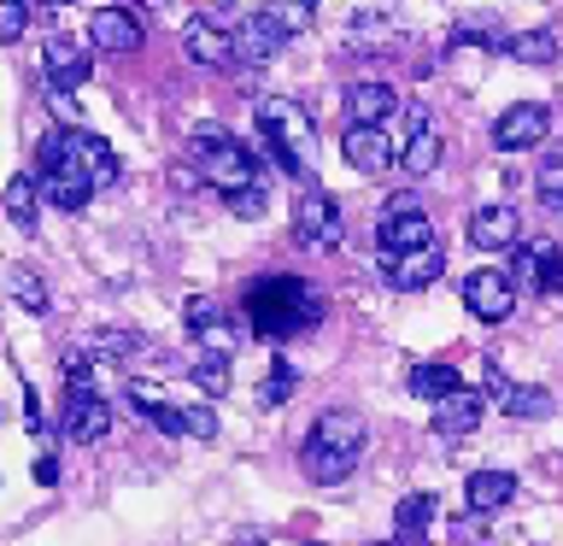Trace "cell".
<instances>
[{
	"label": "cell",
	"instance_id": "cell-21",
	"mask_svg": "<svg viewBox=\"0 0 563 546\" xmlns=\"http://www.w3.org/2000/svg\"><path fill=\"white\" fill-rule=\"evenodd\" d=\"M440 247H422V253H399V259H382V271H387V288H399V294H422L429 282L440 276Z\"/></svg>",
	"mask_w": 563,
	"mask_h": 546
},
{
	"label": "cell",
	"instance_id": "cell-41",
	"mask_svg": "<svg viewBox=\"0 0 563 546\" xmlns=\"http://www.w3.org/2000/svg\"><path fill=\"white\" fill-rule=\"evenodd\" d=\"M35 482H42V488H53V482H59V458H53V452H42V458H35Z\"/></svg>",
	"mask_w": 563,
	"mask_h": 546
},
{
	"label": "cell",
	"instance_id": "cell-13",
	"mask_svg": "<svg viewBox=\"0 0 563 546\" xmlns=\"http://www.w3.org/2000/svg\"><path fill=\"white\" fill-rule=\"evenodd\" d=\"M394 159L405 165V176H417V183L440 165V130H434V118L422 112V106H411V112H405V135H399Z\"/></svg>",
	"mask_w": 563,
	"mask_h": 546
},
{
	"label": "cell",
	"instance_id": "cell-28",
	"mask_svg": "<svg viewBox=\"0 0 563 546\" xmlns=\"http://www.w3.org/2000/svg\"><path fill=\"white\" fill-rule=\"evenodd\" d=\"M147 341H141L135 329H100V335H88V347H82V359H95V364H112V359H130V352H141Z\"/></svg>",
	"mask_w": 563,
	"mask_h": 546
},
{
	"label": "cell",
	"instance_id": "cell-9",
	"mask_svg": "<svg viewBox=\"0 0 563 546\" xmlns=\"http://www.w3.org/2000/svg\"><path fill=\"white\" fill-rule=\"evenodd\" d=\"M510 288H534V294H558L563 288V247L552 241H517V271H505Z\"/></svg>",
	"mask_w": 563,
	"mask_h": 546
},
{
	"label": "cell",
	"instance_id": "cell-5",
	"mask_svg": "<svg viewBox=\"0 0 563 546\" xmlns=\"http://www.w3.org/2000/svg\"><path fill=\"white\" fill-rule=\"evenodd\" d=\"M294 241L306 247V253H329V247H341V206H334L329 188H299V200H294Z\"/></svg>",
	"mask_w": 563,
	"mask_h": 546
},
{
	"label": "cell",
	"instance_id": "cell-7",
	"mask_svg": "<svg viewBox=\"0 0 563 546\" xmlns=\"http://www.w3.org/2000/svg\"><path fill=\"white\" fill-rule=\"evenodd\" d=\"M53 135H59V153L82 171V183L95 194L118 183V153H112V141H106V135H95V130H53Z\"/></svg>",
	"mask_w": 563,
	"mask_h": 546
},
{
	"label": "cell",
	"instance_id": "cell-23",
	"mask_svg": "<svg viewBox=\"0 0 563 546\" xmlns=\"http://www.w3.org/2000/svg\"><path fill=\"white\" fill-rule=\"evenodd\" d=\"M482 412H487V400L475 394V387H457V394H446L434 405V429L440 435H470L475 423H482Z\"/></svg>",
	"mask_w": 563,
	"mask_h": 546
},
{
	"label": "cell",
	"instance_id": "cell-3",
	"mask_svg": "<svg viewBox=\"0 0 563 546\" xmlns=\"http://www.w3.org/2000/svg\"><path fill=\"white\" fill-rule=\"evenodd\" d=\"M194 171H200V183H211V188L223 194V200L264 188L258 159L246 153L229 130H218V123H200V130H194Z\"/></svg>",
	"mask_w": 563,
	"mask_h": 546
},
{
	"label": "cell",
	"instance_id": "cell-10",
	"mask_svg": "<svg viewBox=\"0 0 563 546\" xmlns=\"http://www.w3.org/2000/svg\"><path fill=\"white\" fill-rule=\"evenodd\" d=\"M545 135H552V112H545L540 100H517L510 112H499V123H493V148L499 153H528V148H540Z\"/></svg>",
	"mask_w": 563,
	"mask_h": 546
},
{
	"label": "cell",
	"instance_id": "cell-39",
	"mask_svg": "<svg viewBox=\"0 0 563 546\" xmlns=\"http://www.w3.org/2000/svg\"><path fill=\"white\" fill-rule=\"evenodd\" d=\"M475 382H482L487 394H499V400H505V387H510V382H505V370L493 364V359H482V364H475Z\"/></svg>",
	"mask_w": 563,
	"mask_h": 546
},
{
	"label": "cell",
	"instance_id": "cell-32",
	"mask_svg": "<svg viewBox=\"0 0 563 546\" xmlns=\"http://www.w3.org/2000/svg\"><path fill=\"white\" fill-rule=\"evenodd\" d=\"M505 412L510 417H528V423H540V417H552V394L545 387H505Z\"/></svg>",
	"mask_w": 563,
	"mask_h": 546
},
{
	"label": "cell",
	"instance_id": "cell-12",
	"mask_svg": "<svg viewBox=\"0 0 563 546\" xmlns=\"http://www.w3.org/2000/svg\"><path fill=\"white\" fill-rule=\"evenodd\" d=\"M306 452H317V458H358V452H364V417L346 412V405L323 412V417L311 423Z\"/></svg>",
	"mask_w": 563,
	"mask_h": 546
},
{
	"label": "cell",
	"instance_id": "cell-26",
	"mask_svg": "<svg viewBox=\"0 0 563 546\" xmlns=\"http://www.w3.org/2000/svg\"><path fill=\"white\" fill-rule=\"evenodd\" d=\"M505 53V59H517V65H552L558 59V35H545V30H528V35H505V42H493Z\"/></svg>",
	"mask_w": 563,
	"mask_h": 546
},
{
	"label": "cell",
	"instance_id": "cell-33",
	"mask_svg": "<svg viewBox=\"0 0 563 546\" xmlns=\"http://www.w3.org/2000/svg\"><path fill=\"white\" fill-rule=\"evenodd\" d=\"M188 376H194V387H200V394H211V400L229 394V364H223V359H206V352H200V359L188 364Z\"/></svg>",
	"mask_w": 563,
	"mask_h": 546
},
{
	"label": "cell",
	"instance_id": "cell-1",
	"mask_svg": "<svg viewBox=\"0 0 563 546\" xmlns=\"http://www.w3.org/2000/svg\"><path fill=\"white\" fill-rule=\"evenodd\" d=\"M246 324L264 341H288V335L323 324V294L299 276H258L253 294H246Z\"/></svg>",
	"mask_w": 563,
	"mask_h": 546
},
{
	"label": "cell",
	"instance_id": "cell-16",
	"mask_svg": "<svg viewBox=\"0 0 563 546\" xmlns=\"http://www.w3.org/2000/svg\"><path fill=\"white\" fill-rule=\"evenodd\" d=\"M394 112H399V88H387V83H376V77H364V83L346 88V118H352V130H382Z\"/></svg>",
	"mask_w": 563,
	"mask_h": 546
},
{
	"label": "cell",
	"instance_id": "cell-30",
	"mask_svg": "<svg viewBox=\"0 0 563 546\" xmlns=\"http://www.w3.org/2000/svg\"><path fill=\"white\" fill-rule=\"evenodd\" d=\"M294 387H299L294 364H288V359H276L271 370H264V382H258V405H264V412H276V405H288V400H294Z\"/></svg>",
	"mask_w": 563,
	"mask_h": 546
},
{
	"label": "cell",
	"instance_id": "cell-11",
	"mask_svg": "<svg viewBox=\"0 0 563 546\" xmlns=\"http://www.w3.org/2000/svg\"><path fill=\"white\" fill-rule=\"evenodd\" d=\"M464 306L482 317V324H505V317L517 312V288H510V276L499 264H482V271L464 276Z\"/></svg>",
	"mask_w": 563,
	"mask_h": 546
},
{
	"label": "cell",
	"instance_id": "cell-36",
	"mask_svg": "<svg viewBox=\"0 0 563 546\" xmlns=\"http://www.w3.org/2000/svg\"><path fill=\"white\" fill-rule=\"evenodd\" d=\"M487 59V42L482 35H452V70L457 77H475V65Z\"/></svg>",
	"mask_w": 563,
	"mask_h": 546
},
{
	"label": "cell",
	"instance_id": "cell-27",
	"mask_svg": "<svg viewBox=\"0 0 563 546\" xmlns=\"http://www.w3.org/2000/svg\"><path fill=\"white\" fill-rule=\"evenodd\" d=\"M194 341H200L206 359H235V352L246 347V329L241 324H229V317H218V324H206V329H194Z\"/></svg>",
	"mask_w": 563,
	"mask_h": 546
},
{
	"label": "cell",
	"instance_id": "cell-14",
	"mask_svg": "<svg viewBox=\"0 0 563 546\" xmlns=\"http://www.w3.org/2000/svg\"><path fill=\"white\" fill-rule=\"evenodd\" d=\"M141 42H147V24H141V12L130 7H100L95 18H88V53H135Z\"/></svg>",
	"mask_w": 563,
	"mask_h": 546
},
{
	"label": "cell",
	"instance_id": "cell-38",
	"mask_svg": "<svg viewBox=\"0 0 563 546\" xmlns=\"http://www.w3.org/2000/svg\"><path fill=\"white\" fill-rule=\"evenodd\" d=\"M30 24V7H18V0H0V42H18Z\"/></svg>",
	"mask_w": 563,
	"mask_h": 546
},
{
	"label": "cell",
	"instance_id": "cell-31",
	"mask_svg": "<svg viewBox=\"0 0 563 546\" xmlns=\"http://www.w3.org/2000/svg\"><path fill=\"white\" fill-rule=\"evenodd\" d=\"M7 294H12V299H18V306H24V312H35V317L47 312V282L35 276L30 264H18V271L7 276Z\"/></svg>",
	"mask_w": 563,
	"mask_h": 546
},
{
	"label": "cell",
	"instance_id": "cell-18",
	"mask_svg": "<svg viewBox=\"0 0 563 546\" xmlns=\"http://www.w3.org/2000/svg\"><path fill=\"white\" fill-rule=\"evenodd\" d=\"M130 405H135V412L153 423L158 435H188L183 405H170V400H165V387H158L153 376H130Z\"/></svg>",
	"mask_w": 563,
	"mask_h": 546
},
{
	"label": "cell",
	"instance_id": "cell-19",
	"mask_svg": "<svg viewBox=\"0 0 563 546\" xmlns=\"http://www.w3.org/2000/svg\"><path fill=\"white\" fill-rule=\"evenodd\" d=\"M376 247H382V259L422 253V247H434V223L422 218V211H405V218H382V229H376Z\"/></svg>",
	"mask_w": 563,
	"mask_h": 546
},
{
	"label": "cell",
	"instance_id": "cell-29",
	"mask_svg": "<svg viewBox=\"0 0 563 546\" xmlns=\"http://www.w3.org/2000/svg\"><path fill=\"white\" fill-rule=\"evenodd\" d=\"M457 387H464V376H457V370L452 364H417L411 370V394L417 400H446V394H457Z\"/></svg>",
	"mask_w": 563,
	"mask_h": 546
},
{
	"label": "cell",
	"instance_id": "cell-8",
	"mask_svg": "<svg viewBox=\"0 0 563 546\" xmlns=\"http://www.w3.org/2000/svg\"><path fill=\"white\" fill-rule=\"evenodd\" d=\"M183 47L194 65H211V70H229L235 59V42H229V12H194L183 24Z\"/></svg>",
	"mask_w": 563,
	"mask_h": 546
},
{
	"label": "cell",
	"instance_id": "cell-25",
	"mask_svg": "<svg viewBox=\"0 0 563 546\" xmlns=\"http://www.w3.org/2000/svg\"><path fill=\"white\" fill-rule=\"evenodd\" d=\"M434 523V493H411L394 511V546H422V528Z\"/></svg>",
	"mask_w": 563,
	"mask_h": 546
},
{
	"label": "cell",
	"instance_id": "cell-17",
	"mask_svg": "<svg viewBox=\"0 0 563 546\" xmlns=\"http://www.w3.org/2000/svg\"><path fill=\"white\" fill-rule=\"evenodd\" d=\"M470 241L482 247V253H505V247H517L522 241L517 206H475L470 211Z\"/></svg>",
	"mask_w": 563,
	"mask_h": 546
},
{
	"label": "cell",
	"instance_id": "cell-6",
	"mask_svg": "<svg viewBox=\"0 0 563 546\" xmlns=\"http://www.w3.org/2000/svg\"><path fill=\"white\" fill-rule=\"evenodd\" d=\"M42 70H47V95L70 100L88 83V70H95V53H88V42H77V35H47L42 42Z\"/></svg>",
	"mask_w": 563,
	"mask_h": 546
},
{
	"label": "cell",
	"instance_id": "cell-4",
	"mask_svg": "<svg viewBox=\"0 0 563 546\" xmlns=\"http://www.w3.org/2000/svg\"><path fill=\"white\" fill-rule=\"evenodd\" d=\"M35 171H42L35 176V194H47L59 211H82L88 200H95V188L82 183V171L59 153V135H47L42 148H35Z\"/></svg>",
	"mask_w": 563,
	"mask_h": 546
},
{
	"label": "cell",
	"instance_id": "cell-2",
	"mask_svg": "<svg viewBox=\"0 0 563 546\" xmlns=\"http://www.w3.org/2000/svg\"><path fill=\"white\" fill-rule=\"evenodd\" d=\"M258 118V135H264V153L282 165V176H299L306 183L311 165H317V130H311V112L288 95H264L253 106Z\"/></svg>",
	"mask_w": 563,
	"mask_h": 546
},
{
	"label": "cell",
	"instance_id": "cell-40",
	"mask_svg": "<svg viewBox=\"0 0 563 546\" xmlns=\"http://www.w3.org/2000/svg\"><path fill=\"white\" fill-rule=\"evenodd\" d=\"M229 211H241V218H258V211H264V188H253V194H235V200H229Z\"/></svg>",
	"mask_w": 563,
	"mask_h": 546
},
{
	"label": "cell",
	"instance_id": "cell-20",
	"mask_svg": "<svg viewBox=\"0 0 563 546\" xmlns=\"http://www.w3.org/2000/svg\"><path fill=\"white\" fill-rule=\"evenodd\" d=\"M341 153H346V165H352V171L382 176L387 165H394V135H387V130H352V123H346Z\"/></svg>",
	"mask_w": 563,
	"mask_h": 546
},
{
	"label": "cell",
	"instance_id": "cell-15",
	"mask_svg": "<svg viewBox=\"0 0 563 546\" xmlns=\"http://www.w3.org/2000/svg\"><path fill=\"white\" fill-rule=\"evenodd\" d=\"M106 429H112V405L95 387H70L65 394V435L77 447H95V440H106Z\"/></svg>",
	"mask_w": 563,
	"mask_h": 546
},
{
	"label": "cell",
	"instance_id": "cell-35",
	"mask_svg": "<svg viewBox=\"0 0 563 546\" xmlns=\"http://www.w3.org/2000/svg\"><path fill=\"white\" fill-rule=\"evenodd\" d=\"M540 188H545V206L563 211V141L545 148V159H540Z\"/></svg>",
	"mask_w": 563,
	"mask_h": 546
},
{
	"label": "cell",
	"instance_id": "cell-34",
	"mask_svg": "<svg viewBox=\"0 0 563 546\" xmlns=\"http://www.w3.org/2000/svg\"><path fill=\"white\" fill-rule=\"evenodd\" d=\"M258 18L282 35V42H288V35L311 30V18H317V12H311V7H258Z\"/></svg>",
	"mask_w": 563,
	"mask_h": 546
},
{
	"label": "cell",
	"instance_id": "cell-37",
	"mask_svg": "<svg viewBox=\"0 0 563 546\" xmlns=\"http://www.w3.org/2000/svg\"><path fill=\"white\" fill-rule=\"evenodd\" d=\"M218 317H223V312H218V299H211V294H194L188 306H183V324H188V335H194V329H206V324H218Z\"/></svg>",
	"mask_w": 563,
	"mask_h": 546
},
{
	"label": "cell",
	"instance_id": "cell-22",
	"mask_svg": "<svg viewBox=\"0 0 563 546\" xmlns=\"http://www.w3.org/2000/svg\"><path fill=\"white\" fill-rule=\"evenodd\" d=\"M510 500H517V476L510 470H470V482H464V505L470 511H505Z\"/></svg>",
	"mask_w": 563,
	"mask_h": 546
},
{
	"label": "cell",
	"instance_id": "cell-24",
	"mask_svg": "<svg viewBox=\"0 0 563 546\" xmlns=\"http://www.w3.org/2000/svg\"><path fill=\"white\" fill-rule=\"evenodd\" d=\"M0 206H7L12 229L35 236V223H42V194H35V176H30V171H18V176H12L7 194H0Z\"/></svg>",
	"mask_w": 563,
	"mask_h": 546
}]
</instances>
